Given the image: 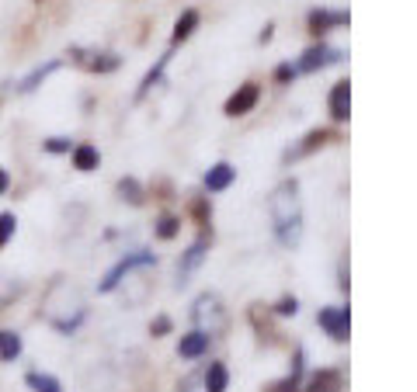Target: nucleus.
Returning a JSON list of instances; mask_svg holds the SVG:
<instances>
[{
  "label": "nucleus",
  "mask_w": 417,
  "mask_h": 392,
  "mask_svg": "<svg viewBox=\"0 0 417 392\" xmlns=\"http://www.w3.org/2000/svg\"><path fill=\"white\" fill-rule=\"evenodd\" d=\"M268 212H272V226L282 247H299L303 240V198H299V184L296 181H282L275 188V195L268 198Z\"/></svg>",
  "instance_id": "obj_1"
},
{
  "label": "nucleus",
  "mask_w": 417,
  "mask_h": 392,
  "mask_svg": "<svg viewBox=\"0 0 417 392\" xmlns=\"http://www.w3.org/2000/svg\"><path fill=\"white\" fill-rule=\"evenodd\" d=\"M191 316H195L198 330H205V333H220V330H227V309H223L220 295H208V292L198 295Z\"/></svg>",
  "instance_id": "obj_2"
},
{
  "label": "nucleus",
  "mask_w": 417,
  "mask_h": 392,
  "mask_svg": "<svg viewBox=\"0 0 417 392\" xmlns=\"http://www.w3.org/2000/svg\"><path fill=\"white\" fill-rule=\"evenodd\" d=\"M153 264H157V257H153L150 250H136V253L122 257V260H118V264L105 274V281L98 285V292H115V288L122 285V278H125V274H132L136 267H153Z\"/></svg>",
  "instance_id": "obj_3"
},
{
  "label": "nucleus",
  "mask_w": 417,
  "mask_h": 392,
  "mask_svg": "<svg viewBox=\"0 0 417 392\" xmlns=\"http://www.w3.org/2000/svg\"><path fill=\"white\" fill-rule=\"evenodd\" d=\"M341 60H344V53H341V49H330V46H313V49H306V53H303V60H299L296 73H317V70L334 66V63H341Z\"/></svg>",
  "instance_id": "obj_4"
},
{
  "label": "nucleus",
  "mask_w": 417,
  "mask_h": 392,
  "mask_svg": "<svg viewBox=\"0 0 417 392\" xmlns=\"http://www.w3.org/2000/svg\"><path fill=\"white\" fill-rule=\"evenodd\" d=\"M205 253H208V240H205V236L195 240V243L184 250V257H181V264H177V288H184V285L191 281V274L198 271V264L205 260Z\"/></svg>",
  "instance_id": "obj_5"
},
{
  "label": "nucleus",
  "mask_w": 417,
  "mask_h": 392,
  "mask_svg": "<svg viewBox=\"0 0 417 392\" xmlns=\"http://www.w3.org/2000/svg\"><path fill=\"white\" fill-rule=\"evenodd\" d=\"M317 323L334 337V340H348V326H351V316H348V305H337V309H320Z\"/></svg>",
  "instance_id": "obj_6"
},
{
  "label": "nucleus",
  "mask_w": 417,
  "mask_h": 392,
  "mask_svg": "<svg viewBox=\"0 0 417 392\" xmlns=\"http://www.w3.org/2000/svg\"><path fill=\"white\" fill-rule=\"evenodd\" d=\"M348 21H351L348 11H327V8L310 11V32H313V35H323V32H330V28H344Z\"/></svg>",
  "instance_id": "obj_7"
},
{
  "label": "nucleus",
  "mask_w": 417,
  "mask_h": 392,
  "mask_svg": "<svg viewBox=\"0 0 417 392\" xmlns=\"http://www.w3.org/2000/svg\"><path fill=\"white\" fill-rule=\"evenodd\" d=\"M258 98H261V87H258V84H244V87H240V91L227 101V115H230V118H240V115L254 112Z\"/></svg>",
  "instance_id": "obj_8"
},
{
  "label": "nucleus",
  "mask_w": 417,
  "mask_h": 392,
  "mask_svg": "<svg viewBox=\"0 0 417 392\" xmlns=\"http://www.w3.org/2000/svg\"><path fill=\"white\" fill-rule=\"evenodd\" d=\"M327 108H330V118H334V122H344V118H348V112H351V84H348V80H337V84H334V91H330V98H327Z\"/></svg>",
  "instance_id": "obj_9"
},
{
  "label": "nucleus",
  "mask_w": 417,
  "mask_h": 392,
  "mask_svg": "<svg viewBox=\"0 0 417 392\" xmlns=\"http://www.w3.org/2000/svg\"><path fill=\"white\" fill-rule=\"evenodd\" d=\"M177 354H181L184 361H195V357L208 354V333H205V330H191V333H184L181 344H177Z\"/></svg>",
  "instance_id": "obj_10"
},
{
  "label": "nucleus",
  "mask_w": 417,
  "mask_h": 392,
  "mask_svg": "<svg viewBox=\"0 0 417 392\" xmlns=\"http://www.w3.org/2000/svg\"><path fill=\"white\" fill-rule=\"evenodd\" d=\"M233 177H237V170L230 167V163H216V167H208V174H205V191H227L230 184H233Z\"/></svg>",
  "instance_id": "obj_11"
},
{
  "label": "nucleus",
  "mask_w": 417,
  "mask_h": 392,
  "mask_svg": "<svg viewBox=\"0 0 417 392\" xmlns=\"http://www.w3.org/2000/svg\"><path fill=\"white\" fill-rule=\"evenodd\" d=\"M306 392H341V371H334V368H323V371L310 375V382H306Z\"/></svg>",
  "instance_id": "obj_12"
},
{
  "label": "nucleus",
  "mask_w": 417,
  "mask_h": 392,
  "mask_svg": "<svg viewBox=\"0 0 417 392\" xmlns=\"http://www.w3.org/2000/svg\"><path fill=\"white\" fill-rule=\"evenodd\" d=\"M227 382H230V371L223 361H213L205 371V392H227Z\"/></svg>",
  "instance_id": "obj_13"
},
{
  "label": "nucleus",
  "mask_w": 417,
  "mask_h": 392,
  "mask_svg": "<svg viewBox=\"0 0 417 392\" xmlns=\"http://www.w3.org/2000/svg\"><path fill=\"white\" fill-rule=\"evenodd\" d=\"M327 139H330V132H323V129H313V132H310V136H306V139H303V143L296 146V150H289V153H285V160H296V157H306V153H313L317 146H323Z\"/></svg>",
  "instance_id": "obj_14"
},
{
  "label": "nucleus",
  "mask_w": 417,
  "mask_h": 392,
  "mask_svg": "<svg viewBox=\"0 0 417 392\" xmlns=\"http://www.w3.org/2000/svg\"><path fill=\"white\" fill-rule=\"evenodd\" d=\"M21 354V337L15 330H0V361H15Z\"/></svg>",
  "instance_id": "obj_15"
},
{
  "label": "nucleus",
  "mask_w": 417,
  "mask_h": 392,
  "mask_svg": "<svg viewBox=\"0 0 417 392\" xmlns=\"http://www.w3.org/2000/svg\"><path fill=\"white\" fill-rule=\"evenodd\" d=\"M195 28H198V11H184V15L177 18V25H174V35H170V39H174V46H181V42H184Z\"/></svg>",
  "instance_id": "obj_16"
},
{
  "label": "nucleus",
  "mask_w": 417,
  "mask_h": 392,
  "mask_svg": "<svg viewBox=\"0 0 417 392\" xmlns=\"http://www.w3.org/2000/svg\"><path fill=\"white\" fill-rule=\"evenodd\" d=\"M77 63H84V66L94 70V73H112V70L118 66V56H115V53H94V60H77Z\"/></svg>",
  "instance_id": "obj_17"
},
{
  "label": "nucleus",
  "mask_w": 417,
  "mask_h": 392,
  "mask_svg": "<svg viewBox=\"0 0 417 392\" xmlns=\"http://www.w3.org/2000/svg\"><path fill=\"white\" fill-rule=\"evenodd\" d=\"M60 66H63L60 60H53V63H46V66H39V70H35L32 77H25V80H21V87H18V91H21V94H28V91H35V87H39V84H42V80H46V77L53 73V70H60Z\"/></svg>",
  "instance_id": "obj_18"
},
{
  "label": "nucleus",
  "mask_w": 417,
  "mask_h": 392,
  "mask_svg": "<svg viewBox=\"0 0 417 392\" xmlns=\"http://www.w3.org/2000/svg\"><path fill=\"white\" fill-rule=\"evenodd\" d=\"M98 160H101V157H98V150H94V146H77V150H73V167H77V170H84V174H87V170H94V167H98Z\"/></svg>",
  "instance_id": "obj_19"
},
{
  "label": "nucleus",
  "mask_w": 417,
  "mask_h": 392,
  "mask_svg": "<svg viewBox=\"0 0 417 392\" xmlns=\"http://www.w3.org/2000/svg\"><path fill=\"white\" fill-rule=\"evenodd\" d=\"M28 385H32L35 392H63V389H60V382H56L53 375H39V371H32V375H28Z\"/></svg>",
  "instance_id": "obj_20"
},
{
  "label": "nucleus",
  "mask_w": 417,
  "mask_h": 392,
  "mask_svg": "<svg viewBox=\"0 0 417 392\" xmlns=\"http://www.w3.org/2000/svg\"><path fill=\"white\" fill-rule=\"evenodd\" d=\"M167 60H170V56H160V60H157V66H153V70H150V73L143 77V84H139V94H136V98H143V94H146V91H150L153 84H160V73H163Z\"/></svg>",
  "instance_id": "obj_21"
},
{
  "label": "nucleus",
  "mask_w": 417,
  "mask_h": 392,
  "mask_svg": "<svg viewBox=\"0 0 417 392\" xmlns=\"http://www.w3.org/2000/svg\"><path fill=\"white\" fill-rule=\"evenodd\" d=\"M177 229H181V219H174V215H160V222H157V240H174Z\"/></svg>",
  "instance_id": "obj_22"
},
{
  "label": "nucleus",
  "mask_w": 417,
  "mask_h": 392,
  "mask_svg": "<svg viewBox=\"0 0 417 392\" xmlns=\"http://www.w3.org/2000/svg\"><path fill=\"white\" fill-rule=\"evenodd\" d=\"M15 229H18V219H15V212H4V215H0V250H4V247L11 243Z\"/></svg>",
  "instance_id": "obj_23"
},
{
  "label": "nucleus",
  "mask_w": 417,
  "mask_h": 392,
  "mask_svg": "<svg viewBox=\"0 0 417 392\" xmlns=\"http://www.w3.org/2000/svg\"><path fill=\"white\" fill-rule=\"evenodd\" d=\"M118 195L122 198H129L132 205H143V188L132 181V177H125V181H118Z\"/></svg>",
  "instance_id": "obj_24"
},
{
  "label": "nucleus",
  "mask_w": 417,
  "mask_h": 392,
  "mask_svg": "<svg viewBox=\"0 0 417 392\" xmlns=\"http://www.w3.org/2000/svg\"><path fill=\"white\" fill-rule=\"evenodd\" d=\"M275 309H278V316H296V312H299V302H296V295H285Z\"/></svg>",
  "instance_id": "obj_25"
},
{
  "label": "nucleus",
  "mask_w": 417,
  "mask_h": 392,
  "mask_svg": "<svg viewBox=\"0 0 417 392\" xmlns=\"http://www.w3.org/2000/svg\"><path fill=\"white\" fill-rule=\"evenodd\" d=\"M150 333H153V337H163V333H170V319H167V316H157V319L150 323Z\"/></svg>",
  "instance_id": "obj_26"
},
{
  "label": "nucleus",
  "mask_w": 417,
  "mask_h": 392,
  "mask_svg": "<svg viewBox=\"0 0 417 392\" xmlns=\"http://www.w3.org/2000/svg\"><path fill=\"white\" fill-rule=\"evenodd\" d=\"M292 77H296V66H292V63H282V66L275 70V80H278V84H289Z\"/></svg>",
  "instance_id": "obj_27"
},
{
  "label": "nucleus",
  "mask_w": 417,
  "mask_h": 392,
  "mask_svg": "<svg viewBox=\"0 0 417 392\" xmlns=\"http://www.w3.org/2000/svg\"><path fill=\"white\" fill-rule=\"evenodd\" d=\"M15 292H18V285H11L8 278H0V309H4V302H8Z\"/></svg>",
  "instance_id": "obj_28"
},
{
  "label": "nucleus",
  "mask_w": 417,
  "mask_h": 392,
  "mask_svg": "<svg viewBox=\"0 0 417 392\" xmlns=\"http://www.w3.org/2000/svg\"><path fill=\"white\" fill-rule=\"evenodd\" d=\"M46 150H49V153H66V150H70V139L56 136V139H49V143H46Z\"/></svg>",
  "instance_id": "obj_29"
},
{
  "label": "nucleus",
  "mask_w": 417,
  "mask_h": 392,
  "mask_svg": "<svg viewBox=\"0 0 417 392\" xmlns=\"http://www.w3.org/2000/svg\"><path fill=\"white\" fill-rule=\"evenodd\" d=\"M8 184H11V174H8L4 167H0V195H4V191H8Z\"/></svg>",
  "instance_id": "obj_30"
}]
</instances>
